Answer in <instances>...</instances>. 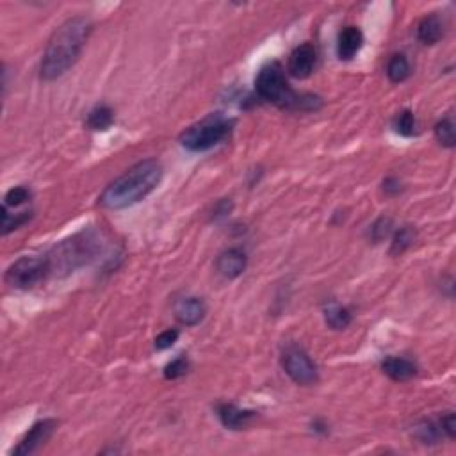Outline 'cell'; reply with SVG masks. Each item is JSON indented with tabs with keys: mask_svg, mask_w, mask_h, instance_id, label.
I'll return each instance as SVG.
<instances>
[{
	"mask_svg": "<svg viewBox=\"0 0 456 456\" xmlns=\"http://www.w3.org/2000/svg\"><path fill=\"white\" fill-rule=\"evenodd\" d=\"M91 29V22L86 16H73L56 29L39 65V75L43 80L59 79L79 61Z\"/></svg>",
	"mask_w": 456,
	"mask_h": 456,
	"instance_id": "obj_1",
	"label": "cell"
},
{
	"mask_svg": "<svg viewBox=\"0 0 456 456\" xmlns=\"http://www.w3.org/2000/svg\"><path fill=\"white\" fill-rule=\"evenodd\" d=\"M160 179H163V164L159 160H141L103 189L99 203L109 210L129 209L141 200H145L159 186Z\"/></svg>",
	"mask_w": 456,
	"mask_h": 456,
	"instance_id": "obj_2",
	"label": "cell"
},
{
	"mask_svg": "<svg viewBox=\"0 0 456 456\" xmlns=\"http://www.w3.org/2000/svg\"><path fill=\"white\" fill-rule=\"evenodd\" d=\"M255 91L264 102H270L287 110H316L321 99L316 95H298L285 79L284 68L278 63H267L255 79Z\"/></svg>",
	"mask_w": 456,
	"mask_h": 456,
	"instance_id": "obj_3",
	"label": "cell"
},
{
	"mask_svg": "<svg viewBox=\"0 0 456 456\" xmlns=\"http://www.w3.org/2000/svg\"><path fill=\"white\" fill-rule=\"evenodd\" d=\"M100 250H102V239L95 230H84V232L75 234L70 239L61 241L50 251L46 257L50 264V273H72L96 259Z\"/></svg>",
	"mask_w": 456,
	"mask_h": 456,
	"instance_id": "obj_4",
	"label": "cell"
},
{
	"mask_svg": "<svg viewBox=\"0 0 456 456\" xmlns=\"http://www.w3.org/2000/svg\"><path fill=\"white\" fill-rule=\"evenodd\" d=\"M232 130V122L221 114H210L180 134V145L189 152H207L223 143Z\"/></svg>",
	"mask_w": 456,
	"mask_h": 456,
	"instance_id": "obj_5",
	"label": "cell"
},
{
	"mask_svg": "<svg viewBox=\"0 0 456 456\" xmlns=\"http://www.w3.org/2000/svg\"><path fill=\"white\" fill-rule=\"evenodd\" d=\"M50 273V264L46 257H22L6 271V284L13 289L29 291L34 289Z\"/></svg>",
	"mask_w": 456,
	"mask_h": 456,
	"instance_id": "obj_6",
	"label": "cell"
},
{
	"mask_svg": "<svg viewBox=\"0 0 456 456\" xmlns=\"http://www.w3.org/2000/svg\"><path fill=\"white\" fill-rule=\"evenodd\" d=\"M281 367L287 373V376L298 385H316L319 380L316 364L310 360L307 353L300 346H287L281 353Z\"/></svg>",
	"mask_w": 456,
	"mask_h": 456,
	"instance_id": "obj_7",
	"label": "cell"
},
{
	"mask_svg": "<svg viewBox=\"0 0 456 456\" xmlns=\"http://www.w3.org/2000/svg\"><path fill=\"white\" fill-rule=\"evenodd\" d=\"M56 428L57 421H53V419H43V421L36 422L31 430L27 431L25 437L20 441V444L13 449V455L27 456L36 452L42 445H45V442H49V438L52 437Z\"/></svg>",
	"mask_w": 456,
	"mask_h": 456,
	"instance_id": "obj_8",
	"label": "cell"
},
{
	"mask_svg": "<svg viewBox=\"0 0 456 456\" xmlns=\"http://www.w3.org/2000/svg\"><path fill=\"white\" fill-rule=\"evenodd\" d=\"M317 52L310 43H303V45L296 46L291 52L289 63H287V72L294 77V79H307L312 75L314 68H316Z\"/></svg>",
	"mask_w": 456,
	"mask_h": 456,
	"instance_id": "obj_9",
	"label": "cell"
},
{
	"mask_svg": "<svg viewBox=\"0 0 456 456\" xmlns=\"http://www.w3.org/2000/svg\"><path fill=\"white\" fill-rule=\"evenodd\" d=\"M248 266V257L241 248H228L223 253H220L216 260V270L221 277L234 280L244 273Z\"/></svg>",
	"mask_w": 456,
	"mask_h": 456,
	"instance_id": "obj_10",
	"label": "cell"
},
{
	"mask_svg": "<svg viewBox=\"0 0 456 456\" xmlns=\"http://www.w3.org/2000/svg\"><path fill=\"white\" fill-rule=\"evenodd\" d=\"M205 312V303L200 298H180L175 303V317L179 319V323L186 324V327H196V324L202 323Z\"/></svg>",
	"mask_w": 456,
	"mask_h": 456,
	"instance_id": "obj_11",
	"label": "cell"
},
{
	"mask_svg": "<svg viewBox=\"0 0 456 456\" xmlns=\"http://www.w3.org/2000/svg\"><path fill=\"white\" fill-rule=\"evenodd\" d=\"M362 45H364V34L358 27L348 25L344 27L338 34L337 42V53L338 59L342 61H351L358 52H360Z\"/></svg>",
	"mask_w": 456,
	"mask_h": 456,
	"instance_id": "obj_12",
	"label": "cell"
},
{
	"mask_svg": "<svg viewBox=\"0 0 456 456\" xmlns=\"http://www.w3.org/2000/svg\"><path fill=\"white\" fill-rule=\"evenodd\" d=\"M217 417H220L221 424L228 430H241L248 422L255 417V412L243 410V408L236 407V405L223 403L217 407Z\"/></svg>",
	"mask_w": 456,
	"mask_h": 456,
	"instance_id": "obj_13",
	"label": "cell"
},
{
	"mask_svg": "<svg viewBox=\"0 0 456 456\" xmlns=\"http://www.w3.org/2000/svg\"><path fill=\"white\" fill-rule=\"evenodd\" d=\"M381 369H384V373L394 381L412 380V378L417 374V365L412 360H408V358L391 357L387 358V360H384Z\"/></svg>",
	"mask_w": 456,
	"mask_h": 456,
	"instance_id": "obj_14",
	"label": "cell"
},
{
	"mask_svg": "<svg viewBox=\"0 0 456 456\" xmlns=\"http://www.w3.org/2000/svg\"><path fill=\"white\" fill-rule=\"evenodd\" d=\"M442 34H444V23H442L438 15H428L421 20L417 27V38L419 42L424 45H435L441 42Z\"/></svg>",
	"mask_w": 456,
	"mask_h": 456,
	"instance_id": "obj_15",
	"label": "cell"
},
{
	"mask_svg": "<svg viewBox=\"0 0 456 456\" xmlns=\"http://www.w3.org/2000/svg\"><path fill=\"white\" fill-rule=\"evenodd\" d=\"M324 321H327L328 327L334 328V330H344V328L350 327L351 323V312L348 310L346 307H342V305L331 301V303H328L327 307H324Z\"/></svg>",
	"mask_w": 456,
	"mask_h": 456,
	"instance_id": "obj_16",
	"label": "cell"
},
{
	"mask_svg": "<svg viewBox=\"0 0 456 456\" xmlns=\"http://www.w3.org/2000/svg\"><path fill=\"white\" fill-rule=\"evenodd\" d=\"M114 123V113L109 106H96L89 110L86 125L91 130H107Z\"/></svg>",
	"mask_w": 456,
	"mask_h": 456,
	"instance_id": "obj_17",
	"label": "cell"
},
{
	"mask_svg": "<svg viewBox=\"0 0 456 456\" xmlns=\"http://www.w3.org/2000/svg\"><path fill=\"white\" fill-rule=\"evenodd\" d=\"M387 77L391 79V82L399 84L410 77V63L403 53H398L388 61L387 65Z\"/></svg>",
	"mask_w": 456,
	"mask_h": 456,
	"instance_id": "obj_18",
	"label": "cell"
},
{
	"mask_svg": "<svg viewBox=\"0 0 456 456\" xmlns=\"http://www.w3.org/2000/svg\"><path fill=\"white\" fill-rule=\"evenodd\" d=\"M415 241V230L412 227H401L398 232L392 237V246L391 253L392 255H401L408 250V248L414 244Z\"/></svg>",
	"mask_w": 456,
	"mask_h": 456,
	"instance_id": "obj_19",
	"label": "cell"
},
{
	"mask_svg": "<svg viewBox=\"0 0 456 456\" xmlns=\"http://www.w3.org/2000/svg\"><path fill=\"white\" fill-rule=\"evenodd\" d=\"M31 210H23V213L11 214V210H8L6 207H2V234L8 236L9 232L20 228L22 224H25L27 221L31 220Z\"/></svg>",
	"mask_w": 456,
	"mask_h": 456,
	"instance_id": "obj_20",
	"label": "cell"
},
{
	"mask_svg": "<svg viewBox=\"0 0 456 456\" xmlns=\"http://www.w3.org/2000/svg\"><path fill=\"white\" fill-rule=\"evenodd\" d=\"M435 137L445 148H452L456 143L455 137V123L451 118H444L435 125Z\"/></svg>",
	"mask_w": 456,
	"mask_h": 456,
	"instance_id": "obj_21",
	"label": "cell"
},
{
	"mask_svg": "<svg viewBox=\"0 0 456 456\" xmlns=\"http://www.w3.org/2000/svg\"><path fill=\"white\" fill-rule=\"evenodd\" d=\"M441 424H435L431 421H424L415 426V437L421 442H424V444H435L438 441V437H441Z\"/></svg>",
	"mask_w": 456,
	"mask_h": 456,
	"instance_id": "obj_22",
	"label": "cell"
},
{
	"mask_svg": "<svg viewBox=\"0 0 456 456\" xmlns=\"http://www.w3.org/2000/svg\"><path fill=\"white\" fill-rule=\"evenodd\" d=\"M415 127H417V123H415V116L412 110L407 109L395 116L394 129H395V132L401 134V136L412 137L415 134Z\"/></svg>",
	"mask_w": 456,
	"mask_h": 456,
	"instance_id": "obj_23",
	"label": "cell"
},
{
	"mask_svg": "<svg viewBox=\"0 0 456 456\" xmlns=\"http://www.w3.org/2000/svg\"><path fill=\"white\" fill-rule=\"evenodd\" d=\"M31 200V191L27 189V187H13L6 193L4 196V207L8 209H16V207H22L23 203H27Z\"/></svg>",
	"mask_w": 456,
	"mask_h": 456,
	"instance_id": "obj_24",
	"label": "cell"
},
{
	"mask_svg": "<svg viewBox=\"0 0 456 456\" xmlns=\"http://www.w3.org/2000/svg\"><path fill=\"white\" fill-rule=\"evenodd\" d=\"M187 369H189L187 358L179 357L175 358V360H171L170 364L164 367V378H166V380H179V378H182L184 374L187 373Z\"/></svg>",
	"mask_w": 456,
	"mask_h": 456,
	"instance_id": "obj_25",
	"label": "cell"
},
{
	"mask_svg": "<svg viewBox=\"0 0 456 456\" xmlns=\"http://www.w3.org/2000/svg\"><path fill=\"white\" fill-rule=\"evenodd\" d=\"M391 228H392V221L388 220V217H380V220L371 227V237H373L374 243L385 239V237L391 234Z\"/></svg>",
	"mask_w": 456,
	"mask_h": 456,
	"instance_id": "obj_26",
	"label": "cell"
},
{
	"mask_svg": "<svg viewBox=\"0 0 456 456\" xmlns=\"http://www.w3.org/2000/svg\"><path fill=\"white\" fill-rule=\"evenodd\" d=\"M177 338H179V331L177 330L163 331V334H159L156 337V350H159V351L167 350V348H171L173 344H175Z\"/></svg>",
	"mask_w": 456,
	"mask_h": 456,
	"instance_id": "obj_27",
	"label": "cell"
},
{
	"mask_svg": "<svg viewBox=\"0 0 456 456\" xmlns=\"http://www.w3.org/2000/svg\"><path fill=\"white\" fill-rule=\"evenodd\" d=\"M438 424H441V430L444 431L449 438H455L456 419H455V414H452V412H448V414L441 419V422H438Z\"/></svg>",
	"mask_w": 456,
	"mask_h": 456,
	"instance_id": "obj_28",
	"label": "cell"
},
{
	"mask_svg": "<svg viewBox=\"0 0 456 456\" xmlns=\"http://www.w3.org/2000/svg\"><path fill=\"white\" fill-rule=\"evenodd\" d=\"M230 210H232V203L228 202V200H223V202H220L216 207H214L213 220H220V217H224L228 213H230Z\"/></svg>",
	"mask_w": 456,
	"mask_h": 456,
	"instance_id": "obj_29",
	"label": "cell"
},
{
	"mask_svg": "<svg viewBox=\"0 0 456 456\" xmlns=\"http://www.w3.org/2000/svg\"><path fill=\"white\" fill-rule=\"evenodd\" d=\"M384 189L387 194H398L401 191V184L398 179H387L384 182Z\"/></svg>",
	"mask_w": 456,
	"mask_h": 456,
	"instance_id": "obj_30",
	"label": "cell"
}]
</instances>
